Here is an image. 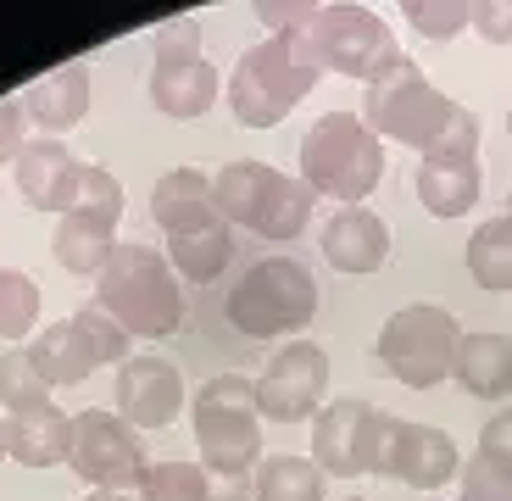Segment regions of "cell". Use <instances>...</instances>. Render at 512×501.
I'll use <instances>...</instances> for the list:
<instances>
[{"instance_id":"obj_10","label":"cell","mask_w":512,"mask_h":501,"mask_svg":"<svg viewBox=\"0 0 512 501\" xmlns=\"http://www.w3.org/2000/svg\"><path fill=\"white\" fill-rule=\"evenodd\" d=\"M73 474L90 479V490H140L145 479V446H140V429L123 424L112 407H90L73 418Z\"/></svg>"},{"instance_id":"obj_17","label":"cell","mask_w":512,"mask_h":501,"mask_svg":"<svg viewBox=\"0 0 512 501\" xmlns=\"http://www.w3.org/2000/svg\"><path fill=\"white\" fill-rule=\"evenodd\" d=\"M323 257L334 262V273H379L390 257V223L368 206H340L329 223H323Z\"/></svg>"},{"instance_id":"obj_25","label":"cell","mask_w":512,"mask_h":501,"mask_svg":"<svg viewBox=\"0 0 512 501\" xmlns=\"http://www.w3.org/2000/svg\"><path fill=\"white\" fill-rule=\"evenodd\" d=\"M251 485H256V501H323L329 474H323L312 457L273 451V457H262V463H256Z\"/></svg>"},{"instance_id":"obj_20","label":"cell","mask_w":512,"mask_h":501,"mask_svg":"<svg viewBox=\"0 0 512 501\" xmlns=\"http://www.w3.org/2000/svg\"><path fill=\"white\" fill-rule=\"evenodd\" d=\"M451 379H457L468 396H479V401L512 396V340L496 334V329H462Z\"/></svg>"},{"instance_id":"obj_19","label":"cell","mask_w":512,"mask_h":501,"mask_svg":"<svg viewBox=\"0 0 512 501\" xmlns=\"http://www.w3.org/2000/svg\"><path fill=\"white\" fill-rule=\"evenodd\" d=\"M117 223L123 218H112V212H90V206L62 212V218H56V234H51L56 268L101 279V268L112 262V251H117Z\"/></svg>"},{"instance_id":"obj_43","label":"cell","mask_w":512,"mask_h":501,"mask_svg":"<svg viewBox=\"0 0 512 501\" xmlns=\"http://www.w3.org/2000/svg\"><path fill=\"white\" fill-rule=\"evenodd\" d=\"M507 218H512V184H507Z\"/></svg>"},{"instance_id":"obj_37","label":"cell","mask_w":512,"mask_h":501,"mask_svg":"<svg viewBox=\"0 0 512 501\" xmlns=\"http://www.w3.org/2000/svg\"><path fill=\"white\" fill-rule=\"evenodd\" d=\"M468 28L485 45H512V0H474L468 6Z\"/></svg>"},{"instance_id":"obj_16","label":"cell","mask_w":512,"mask_h":501,"mask_svg":"<svg viewBox=\"0 0 512 501\" xmlns=\"http://www.w3.org/2000/svg\"><path fill=\"white\" fill-rule=\"evenodd\" d=\"M23 112L45 140H62L84 123L90 112V67L84 62H67V67H51V73H39L34 84L23 90Z\"/></svg>"},{"instance_id":"obj_7","label":"cell","mask_w":512,"mask_h":501,"mask_svg":"<svg viewBox=\"0 0 512 501\" xmlns=\"http://www.w3.org/2000/svg\"><path fill=\"white\" fill-rule=\"evenodd\" d=\"M307 39H312V51H318L323 67H334V73H346V78H362V84H379L407 56L396 45V34H390V23L379 12H368V6H351V0H323V6H312Z\"/></svg>"},{"instance_id":"obj_1","label":"cell","mask_w":512,"mask_h":501,"mask_svg":"<svg viewBox=\"0 0 512 501\" xmlns=\"http://www.w3.org/2000/svg\"><path fill=\"white\" fill-rule=\"evenodd\" d=\"M323 78V62L312 51L307 28L290 34H268L262 45L240 51L229 73V112L240 117V129H279L290 106H301Z\"/></svg>"},{"instance_id":"obj_42","label":"cell","mask_w":512,"mask_h":501,"mask_svg":"<svg viewBox=\"0 0 512 501\" xmlns=\"http://www.w3.org/2000/svg\"><path fill=\"white\" fill-rule=\"evenodd\" d=\"M84 501H134V496H123V490H90Z\"/></svg>"},{"instance_id":"obj_4","label":"cell","mask_w":512,"mask_h":501,"mask_svg":"<svg viewBox=\"0 0 512 501\" xmlns=\"http://www.w3.org/2000/svg\"><path fill=\"white\" fill-rule=\"evenodd\" d=\"M223 318L245 340H273V334H301L318 318V279L295 257H262L245 268V279L229 290Z\"/></svg>"},{"instance_id":"obj_32","label":"cell","mask_w":512,"mask_h":501,"mask_svg":"<svg viewBox=\"0 0 512 501\" xmlns=\"http://www.w3.org/2000/svg\"><path fill=\"white\" fill-rule=\"evenodd\" d=\"M206 474L201 463H145L140 479V501H206Z\"/></svg>"},{"instance_id":"obj_33","label":"cell","mask_w":512,"mask_h":501,"mask_svg":"<svg viewBox=\"0 0 512 501\" xmlns=\"http://www.w3.org/2000/svg\"><path fill=\"white\" fill-rule=\"evenodd\" d=\"M468 6H474V0H407L401 17H407L423 39H457L462 28H468Z\"/></svg>"},{"instance_id":"obj_26","label":"cell","mask_w":512,"mask_h":501,"mask_svg":"<svg viewBox=\"0 0 512 501\" xmlns=\"http://www.w3.org/2000/svg\"><path fill=\"white\" fill-rule=\"evenodd\" d=\"M234 257V229L229 223H212V229H195V234H173L167 240V262L184 284H212Z\"/></svg>"},{"instance_id":"obj_8","label":"cell","mask_w":512,"mask_h":501,"mask_svg":"<svg viewBox=\"0 0 512 501\" xmlns=\"http://www.w3.org/2000/svg\"><path fill=\"white\" fill-rule=\"evenodd\" d=\"M457 340L462 323L446 307H429V301H412V307L390 312L379 329V362L396 373L407 390H435L440 379H451V362H457Z\"/></svg>"},{"instance_id":"obj_18","label":"cell","mask_w":512,"mask_h":501,"mask_svg":"<svg viewBox=\"0 0 512 501\" xmlns=\"http://www.w3.org/2000/svg\"><path fill=\"white\" fill-rule=\"evenodd\" d=\"M151 218H156V229H162L167 240L223 223L218 206H212V179L195 173V167H167L162 179L151 184Z\"/></svg>"},{"instance_id":"obj_22","label":"cell","mask_w":512,"mask_h":501,"mask_svg":"<svg viewBox=\"0 0 512 501\" xmlns=\"http://www.w3.org/2000/svg\"><path fill=\"white\" fill-rule=\"evenodd\" d=\"M273 179H279V167L256 162V156L223 162L218 173H212V206H218V218L229 223V229H251L262 201H268V190H273Z\"/></svg>"},{"instance_id":"obj_5","label":"cell","mask_w":512,"mask_h":501,"mask_svg":"<svg viewBox=\"0 0 512 501\" xmlns=\"http://www.w3.org/2000/svg\"><path fill=\"white\" fill-rule=\"evenodd\" d=\"M195 446L206 474H256L262 463V412H256V379L218 373L195 396Z\"/></svg>"},{"instance_id":"obj_44","label":"cell","mask_w":512,"mask_h":501,"mask_svg":"<svg viewBox=\"0 0 512 501\" xmlns=\"http://www.w3.org/2000/svg\"><path fill=\"white\" fill-rule=\"evenodd\" d=\"M346 501H362V496H346Z\"/></svg>"},{"instance_id":"obj_28","label":"cell","mask_w":512,"mask_h":501,"mask_svg":"<svg viewBox=\"0 0 512 501\" xmlns=\"http://www.w3.org/2000/svg\"><path fill=\"white\" fill-rule=\"evenodd\" d=\"M468 273L490 296H507L512 290V218L507 212L474 229V240H468Z\"/></svg>"},{"instance_id":"obj_34","label":"cell","mask_w":512,"mask_h":501,"mask_svg":"<svg viewBox=\"0 0 512 501\" xmlns=\"http://www.w3.org/2000/svg\"><path fill=\"white\" fill-rule=\"evenodd\" d=\"M457 485H462V501H512V468L485 457V451H474L462 463Z\"/></svg>"},{"instance_id":"obj_23","label":"cell","mask_w":512,"mask_h":501,"mask_svg":"<svg viewBox=\"0 0 512 501\" xmlns=\"http://www.w3.org/2000/svg\"><path fill=\"white\" fill-rule=\"evenodd\" d=\"M412 190H418V201H423L429 218H468V206L479 201V190H485L479 156L474 162H418Z\"/></svg>"},{"instance_id":"obj_3","label":"cell","mask_w":512,"mask_h":501,"mask_svg":"<svg viewBox=\"0 0 512 501\" xmlns=\"http://www.w3.org/2000/svg\"><path fill=\"white\" fill-rule=\"evenodd\" d=\"M384 179V140L362 112H329L301 134V184L323 201L362 206Z\"/></svg>"},{"instance_id":"obj_21","label":"cell","mask_w":512,"mask_h":501,"mask_svg":"<svg viewBox=\"0 0 512 501\" xmlns=\"http://www.w3.org/2000/svg\"><path fill=\"white\" fill-rule=\"evenodd\" d=\"M6 429H12V463H23V468H56L73 457V418L56 401L12 412Z\"/></svg>"},{"instance_id":"obj_11","label":"cell","mask_w":512,"mask_h":501,"mask_svg":"<svg viewBox=\"0 0 512 501\" xmlns=\"http://www.w3.org/2000/svg\"><path fill=\"white\" fill-rule=\"evenodd\" d=\"M329 390V351L318 340H290L256 373V412L268 424H312Z\"/></svg>"},{"instance_id":"obj_38","label":"cell","mask_w":512,"mask_h":501,"mask_svg":"<svg viewBox=\"0 0 512 501\" xmlns=\"http://www.w3.org/2000/svg\"><path fill=\"white\" fill-rule=\"evenodd\" d=\"M23 123H28V112H23V95H0V162H17V151H23Z\"/></svg>"},{"instance_id":"obj_35","label":"cell","mask_w":512,"mask_h":501,"mask_svg":"<svg viewBox=\"0 0 512 501\" xmlns=\"http://www.w3.org/2000/svg\"><path fill=\"white\" fill-rule=\"evenodd\" d=\"M474 156H479V117L468 112V106H457V117L446 123V134H440L418 162H474Z\"/></svg>"},{"instance_id":"obj_41","label":"cell","mask_w":512,"mask_h":501,"mask_svg":"<svg viewBox=\"0 0 512 501\" xmlns=\"http://www.w3.org/2000/svg\"><path fill=\"white\" fill-rule=\"evenodd\" d=\"M12 457V429H6V412H0V463Z\"/></svg>"},{"instance_id":"obj_14","label":"cell","mask_w":512,"mask_h":501,"mask_svg":"<svg viewBox=\"0 0 512 501\" xmlns=\"http://www.w3.org/2000/svg\"><path fill=\"white\" fill-rule=\"evenodd\" d=\"M379 474L401 479L412 490H446L451 479L462 474V457H457V440L435 424H412V418H396L390 424V446H384V463Z\"/></svg>"},{"instance_id":"obj_13","label":"cell","mask_w":512,"mask_h":501,"mask_svg":"<svg viewBox=\"0 0 512 501\" xmlns=\"http://www.w3.org/2000/svg\"><path fill=\"white\" fill-rule=\"evenodd\" d=\"M184 407V373L167 357H128L112 379V412L134 429H167Z\"/></svg>"},{"instance_id":"obj_31","label":"cell","mask_w":512,"mask_h":501,"mask_svg":"<svg viewBox=\"0 0 512 501\" xmlns=\"http://www.w3.org/2000/svg\"><path fill=\"white\" fill-rule=\"evenodd\" d=\"M39 323V284L17 268H0V340L23 346V334Z\"/></svg>"},{"instance_id":"obj_12","label":"cell","mask_w":512,"mask_h":501,"mask_svg":"<svg viewBox=\"0 0 512 501\" xmlns=\"http://www.w3.org/2000/svg\"><path fill=\"white\" fill-rule=\"evenodd\" d=\"M212 101H218V67L206 62V51L184 34L162 39L151 56V106L184 123V117L212 112Z\"/></svg>"},{"instance_id":"obj_2","label":"cell","mask_w":512,"mask_h":501,"mask_svg":"<svg viewBox=\"0 0 512 501\" xmlns=\"http://www.w3.org/2000/svg\"><path fill=\"white\" fill-rule=\"evenodd\" d=\"M95 307H106L134 340H162L184 323V279L156 245H117L95 279Z\"/></svg>"},{"instance_id":"obj_24","label":"cell","mask_w":512,"mask_h":501,"mask_svg":"<svg viewBox=\"0 0 512 501\" xmlns=\"http://www.w3.org/2000/svg\"><path fill=\"white\" fill-rule=\"evenodd\" d=\"M28 357L39 362V373H45V385L62 390V385H84L95 373V357L84 351V334L73 329V318L51 323V329H39L34 340H28Z\"/></svg>"},{"instance_id":"obj_36","label":"cell","mask_w":512,"mask_h":501,"mask_svg":"<svg viewBox=\"0 0 512 501\" xmlns=\"http://www.w3.org/2000/svg\"><path fill=\"white\" fill-rule=\"evenodd\" d=\"M78 206H90V212H112L123 218V184L106 173V167L84 162V179H78Z\"/></svg>"},{"instance_id":"obj_29","label":"cell","mask_w":512,"mask_h":501,"mask_svg":"<svg viewBox=\"0 0 512 501\" xmlns=\"http://www.w3.org/2000/svg\"><path fill=\"white\" fill-rule=\"evenodd\" d=\"M73 329L84 334V351L95 357V368H123V362L134 357V351H128V346H134V334H128L106 307H95V301L73 312Z\"/></svg>"},{"instance_id":"obj_39","label":"cell","mask_w":512,"mask_h":501,"mask_svg":"<svg viewBox=\"0 0 512 501\" xmlns=\"http://www.w3.org/2000/svg\"><path fill=\"white\" fill-rule=\"evenodd\" d=\"M474 451H485V457H496V463L512 468V407H501L496 418L479 429V446Z\"/></svg>"},{"instance_id":"obj_9","label":"cell","mask_w":512,"mask_h":501,"mask_svg":"<svg viewBox=\"0 0 512 501\" xmlns=\"http://www.w3.org/2000/svg\"><path fill=\"white\" fill-rule=\"evenodd\" d=\"M390 424L396 412L368 407L362 396H340L312 418V463L334 479L379 474L384 446H390Z\"/></svg>"},{"instance_id":"obj_40","label":"cell","mask_w":512,"mask_h":501,"mask_svg":"<svg viewBox=\"0 0 512 501\" xmlns=\"http://www.w3.org/2000/svg\"><path fill=\"white\" fill-rule=\"evenodd\" d=\"M206 501H256V485H251V474H212Z\"/></svg>"},{"instance_id":"obj_27","label":"cell","mask_w":512,"mask_h":501,"mask_svg":"<svg viewBox=\"0 0 512 501\" xmlns=\"http://www.w3.org/2000/svg\"><path fill=\"white\" fill-rule=\"evenodd\" d=\"M312 201H318V195H312L307 184L290 179V173H279L273 190H268V201H262V212H256L251 234H262V240H273V245L301 240V229L312 223Z\"/></svg>"},{"instance_id":"obj_15","label":"cell","mask_w":512,"mask_h":501,"mask_svg":"<svg viewBox=\"0 0 512 501\" xmlns=\"http://www.w3.org/2000/svg\"><path fill=\"white\" fill-rule=\"evenodd\" d=\"M17 190H23V201L34 206V212H73L78 206V179H84V162H78L73 151H67L62 140H28L23 151H17Z\"/></svg>"},{"instance_id":"obj_6","label":"cell","mask_w":512,"mask_h":501,"mask_svg":"<svg viewBox=\"0 0 512 501\" xmlns=\"http://www.w3.org/2000/svg\"><path fill=\"white\" fill-rule=\"evenodd\" d=\"M457 106L462 101L440 95L435 84L423 78V67L412 62V56H401L379 84H368V95H362V123H368L379 140L407 145V151L423 156L440 134H446V123L457 117Z\"/></svg>"},{"instance_id":"obj_30","label":"cell","mask_w":512,"mask_h":501,"mask_svg":"<svg viewBox=\"0 0 512 501\" xmlns=\"http://www.w3.org/2000/svg\"><path fill=\"white\" fill-rule=\"evenodd\" d=\"M39 401H51V385H45L39 362L28 357V346H6L0 351V407H6V418L23 407H39Z\"/></svg>"}]
</instances>
